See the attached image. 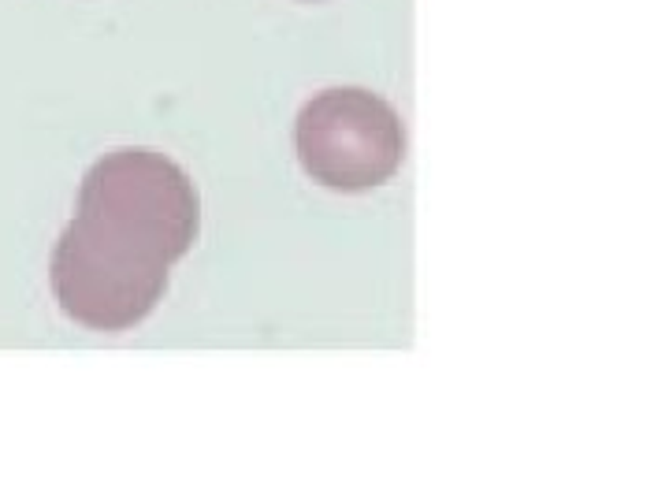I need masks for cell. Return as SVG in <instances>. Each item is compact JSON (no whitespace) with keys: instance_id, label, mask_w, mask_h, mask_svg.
<instances>
[{"instance_id":"obj_1","label":"cell","mask_w":669,"mask_h":502,"mask_svg":"<svg viewBox=\"0 0 669 502\" xmlns=\"http://www.w3.org/2000/svg\"><path fill=\"white\" fill-rule=\"evenodd\" d=\"M175 261L134 227L78 212L53 250V294L93 332H127L157 309Z\"/></svg>"},{"instance_id":"obj_2","label":"cell","mask_w":669,"mask_h":502,"mask_svg":"<svg viewBox=\"0 0 669 502\" xmlns=\"http://www.w3.org/2000/svg\"><path fill=\"white\" fill-rule=\"evenodd\" d=\"M298 160L327 190L361 194L391 182L406 160V127L372 89H320L298 112Z\"/></svg>"},{"instance_id":"obj_3","label":"cell","mask_w":669,"mask_h":502,"mask_svg":"<svg viewBox=\"0 0 669 502\" xmlns=\"http://www.w3.org/2000/svg\"><path fill=\"white\" fill-rule=\"evenodd\" d=\"M78 212L134 227L171 261L186 257L201 223L190 175L171 157L153 149H116L101 157L82 179Z\"/></svg>"}]
</instances>
